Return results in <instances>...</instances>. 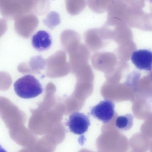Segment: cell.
Wrapping results in <instances>:
<instances>
[{"label": "cell", "mask_w": 152, "mask_h": 152, "mask_svg": "<svg viewBox=\"0 0 152 152\" xmlns=\"http://www.w3.org/2000/svg\"><path fill=\"white\" fill-rule=\"evenodd\" d=\"M15 26L17 32L21 34H28L37 26L39 20L34 14L29 13L19 15L15 19Z\"/></svg>", "instance_id": "obj_8"}, {"label": "cell", "mask_w": 152, "mask_h": 152, "mask_svg": "<svg viewBox=\"0 0 152 152\" xmlns=\"http://www.w3.org/2000/svg\"><path fill=\"white\" fill-rule=\"evenodd\" d=\"M14 87L16 94L24 99L35 97L43 91L42 86L39 81L30 75L19 78L14 83Z\"/></svg>", "instance_id": "obj_2"}, {"label": "cell", "mask_w": 152, "mask_h": 152, "mask_svg": "<svg viewBox=\"0 0 152 152\" xmlns=\"http://www.w3.org/2000/svg\"><path fill=\"white\" fill-rule=\"evenodd\" d=\"M52 43L50 35L45 31H39L32 36L31 38V44L33 47L39 51L48 50L50 48Z\"/></svg>", "instance_id": "obj_10"}, {"label": "cell", "mask_w": 152, "mask_h": 152, "mask_svg": "<svg viewBox=\"0 0 152 152\" xmlns=\"http://www.w3.org/2000/svg\"><path fill=\"white\" fill-rule=\"evenodd\" d=\"M66 124L70 132L75 134L81 135L87 132L91 123L87 115L75 112L69 115Z\"/></svg>", "instance_id": "obj_6"}, {"label": "cell", "mask_w": 152, "mask_h": 152, "mask_svg": "<svg viewBox=\"0 0 152 152\" xmlns=\"http://www.w3.org/2000/svg\"><path fill=\"white\" fill-rule=\"evenodd\" d=\"M50 6L49 0H34L32 13L39 15L45 14Z\"/></svg>", "instance_id": "obj_15"}, {"label": "cell", "mask_w": 152, "mask_h": 152, "mask_svg": "<svg viewBox=\"0 0 152 152\" xmlns=\"http://www.w3.org/2000/svg\"><path fill=\"white\" fill-rule=\"evenodd\" d=\"M150 77L151 79V80L152 82V70L151 72V73L150 74Z\"/></svg>", "instance_id": "obj_17"}, {"label": "cell", "mask_w": 152, "mask_h": 152, "mask_svg": "<svg viewBox=\"0 0 152 152\" xmlns=\"http://www.w3.org/2000/svg\"><path fill=\"white\" fill-rule=\"evenodd\" d=\"M117 59L115 54L110 52H97L93 54L91 61L93 68L96 70L107 75L117 67Z\"/></svg>", "instance_id": "obj_3"}, {"label": "cell", "mask_w": 152, "mask_h": 152, "mask_svg": "<svg viewBox=\"0 0 152 152\" xmlns=\"http://www.w3.org/2000/svg\"><path fill=\"white\" fill-rule=\"evenodd\" d=\"M84 38L87 46L93 52L98 51L105 47L110 41L105 38L101 28L87 30L85 32Z\"/></svg>", "instance_id": "obj_5"}, {"label": "cell", "mask_w": 152, "mask_h": 152, "mask_svg": "<svg viewBox=\"0 0 152 152\" xmlns=\"http://www.w3.org/2000/svg\"><path fill=\"white\" fill-rule=\"evenodd\" d=\"M131 59L135 67L140 70L151 71L152 68V52L146 49L137 50L132 54Z\"/></svg>", "instance_id": "obj_9"}, {"label": "cell", "mask_w": 152, "mask_h": 152, "mask_svg": "<svg viewBox=\"0 0 152 152\" xmlns=\"http://www.w3.org/2000/svg\"><path fill=\"white\" fill-rule=\"evenodd\" d=\"M62 36L64 38V46L69 54L77 49L80 44V37L74 31L66 30L63 32Z\"/></svg>", "instance_id": "obj_11"}, {"label": "cell", "mask_w": 152, "mask_h": 152, "mask_svg": "<svg viewBox=\"0 0 152 152\" xmlns=\"http://www.w3.org/2000/svg\"><path fill=\"white\" fill-rule=\"evenodd\" d=\"M67 12L72 16L76 15L81 12L86 8V0H65Z\"/></svg>", "instance_id": "obj_12"}, {"label": "cell", "mask_w": 152, "mask_h": 152, "mask_svg": "<svg viewBox=\"0 0 152 152\" xmlns=\"http://www.w3.org/2000/svg\"><path fill=\"white\" fill-rule=\"evenodd\" d=\"M34 0H0L1 15L8 20H14L18 16L32 13Z\"/></svg>", "instance_id": "obj_1"}, {"label": "cell", "mask_w": 152, "mask_h": 152, "mask_svg": "<svg viewBox=\"0 0 152 152\" xmlns=\"http://www.w3.org/2000/svg\"><path fill=\"white\" fill-rule=\"evenodd\" d=\"M115 107L113 102L105 99L92 107L90 114L103 124H107L111 120L115 115Z\"/></svg>", "instance_id": "obj_4"}, {"label": "cell", "mask_w": 152, "mask_h": 152, "mask_svg": "<svg viewBox=\"0 0 152 152\" xmlns=\"http://www.w3.org/2000/svg\"><path fill=\"white\" fill-rule=\"evenodd\" d=\"M44 24L49 28L53 29L61 22L59 14L55 11L49 12L43 21Z\"/></svg>", "instance_id": "obj_16"}, {"label": "cell", "mask_w": 152, "mask_h": 152, "mask_svg": "<svg viewBox=\"0 0 152 152\" xmlns=\"http://www.w3.org/2000/svg\"><path fill=\"white\" fill-rule=\"evenodd\" d=\"M113 0H87L88 7L94 12L101 14L107 11L110 3Z\"/></svg>", "instance_id": "obj_14"}, {"label": "cell", "mask_w": 152, "mask_h": 152, "mask_svg": "<svg viewBox=\"0 0 152 152\" xmlns=\"http://www.w3.org/2000/svg\"><path fill=\"white\" fill-rule=\"evenodd\" d=\"M134 116L131 114L118 116L116 118L115 125L119 130L126 131L130 130L133 124Z\"/></svg>", "instance_id": "obj_13"}, {"label": "cell", "mask_w": 152, "mask_h": 152, "mask_svg": "<svg viewBox=\"0 0 152 152\" xmlns=\"http://www.w3.org/2000/svg\"><path fill=\"white\" fill-rule=\"evenodd\" d=\"M69 55L70 69L73 74L79 68L88 64L90 53L87 46L80 43L77 48L69 53Z\"/></svg>", "instance_id": "obj_7"}]
</instances>
